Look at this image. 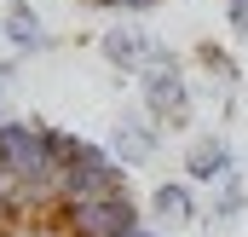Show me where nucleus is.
Listing matches in <instances>:
<instances>
[{"label":"nucleus","mask_w":248,"mask_h":237,"mask_svg":"<svg viewBox=\"0 0 248 237\" xmlns=\"http://www.w3.org/2000/svg\"><path fill=\"white\" fill-rule=\"evenodd\" d=\"M139 93H144V110L162 121V127H185V121H190V81H185L179 52L156 47L150 64L139 69Z\"/></svg>","instance_id":"1"},{"label":"nucleus","mask_w":248,"mask_h":237,"mask_svg":"<svg viewBox=\"0 0 248 237\" xmlns=\"http://www.w3.org/2000/svg\"><path fill=\"white\" fill-rule=\"evenodd\" d=\"M98 52H104V64H110V69H122V75H139V69L150 64V52H156V41L144 35V23L122 17V23H110V29L98 35Z\"/></svg>","instance_id":"2"},{"label":"nucleus","mask_w":248,"mask_h":237,"mask_svg":"<svg viewBox=\"0 0 248 237\" xmlns=\"http://www.w3.org/2000/svg\"><path fill=\"white\" fill-rule=\"evenodd\" d=\"M110 151H116L122 162H156V151H162V121L150 116V110H144V116H139V110L122 116L116 133H110Z\"/></svg>","instance_id":"3"},{"label":"nucleus","mask_w":248,"mask_h":237,"mask_svg":"<svg viewBox=\"0 0 248 237\" xmlns=\"http://www.w3.org/2000/svg\"><path fill=\"white\" fill-rule=\"evenodd\" d=\"M185 174H190V185H214V179H225V174H231V145H225L219 133L190 139V151H185Z\"/></svg>","instance_id":"4"},{"label":"nucleus","mask_w":248,"mask_h":237,"mask_svg":"<svg viewBox=\"0 0 248 237\" xmlns=\"http://www.w3.org/2000/svg\"><path fill=\"white\" fill-rule=\"evenodd\" d=\"M150 220H156V226H190V220H196V191H190V179H168V185L150 191Z\"/></svg>","instance_id":"5"},{"label":"nucleus","mask_w":248,"mask_h":237,"mask_svg":"<svg viewBox=\"0 0 248 237\" xmlns=\"http://www.w3.org/2000/svg\"><path fill=\"white\" fill-rule=\"evenodd\" d=\"M0 35H6V47H17V52H41V47H46V29H41V17H35L29 0H6Z\"/></svg>","instance_id":"6"},{"label":"nucleus","mask_w":248,"mask_h":237,"mask_svg":"<svg viewBox=\"0 0 248 237\" xmlns=\"http://www.w3.org/2000/svg\"><path fill=\"white\" fill-rule=\"evenodd\" d=\"M237 214H248V185L243 179H219V203H214V220H237Z\"/></svg>","instance_id":"7"},{"label":"nucleus","mask_w":248,"mask_h":237,"mask_svg":"<svg viewBox=\"0 0 248 237\" xmlns=\"http://www.w3.org/2000/svg\"><path fill=\"white\" fill-rule=\"evenodd\" d=\"M225 23L237 41H248V0H225Z\"/></svg>","instance_id":"8"},{"label":"nucleus","mask_w":248,"mask_h":237,"mask_svg":"<svg viewBox=\"0 0 248 237\" xmlns=\"http://www.w3.org/2000/svg\"><path fill=\"white\" fill-rule=\"evenodd\" d=\"M196 58L208 64V69H214V75H219V81H231V58H225V52H219V47H196Z\"/></svg>","instance_id":"9"},{"label":"nucleus","mask_w":248,"mask_h":237,"mask_svg":"<svg viewBox=\"0 0 248 237\" xmlns=\"http://www.w3.org/2000/svg\"><path fill=\"white\" fill-rule=\"evenodd\" d=\"M12 75H17V64H0V93L12 87Z\"/></svg>","instance_id":"10"}]
</instances>
